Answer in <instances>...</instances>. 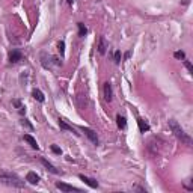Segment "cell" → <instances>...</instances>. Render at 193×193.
I'll use <instances>...</instances> for the list:
<instances>
[{"label": "cell", "instance_id": "1", "mask_svg": "<svg viewBox=\"0 0 193 193\" xmlns=\"http://www.w3.org/2000/svg\"><path fill=\"white\" fill-rule=\"evenodd\" d=\"M0 182L12 186V187H24V181L15 173L8 172V170H0Z\"/></svg>", "mask_w": 193, "mask_h": 193}, {"label": "cell", "instance_id": "2", "mask_svg": "<svg viewBox=\"0 0 193 193\" xmlns=\"http://www.w3.org/2000/svg\"><path fill=\"white\" fill-rule=\"evenodd\" d=\"M169 128L172 130V133L175 134V137L180 139L182 143H186V145H190V143H192V139L184 133V130L180 127V124H178L175 119H170L169 121Z\"/></svg>", "mask_w": 193, "mask_h": 193}, {"label": "cell", "instance_id": "3", "mask_svg": "<svg viewBox=\"0 0 193 193\" xmlns=\"http://www.w3.org/2000/svg\"><path fill=\"white\" fill-rule=\"evenodd\" d=\"M56 187L59 190H62V192H80V189L74 187V186H69V184H65V182H62V181H57Z\"/></svg>", "mask_w": 193, "mask_h": 193}, {"label": "cell", "instance_id": "4", "mask_svg": "<svg viewBox=\"0 0 193 193\" xmlns=\"http://www.w3.org/2000/svg\"><path fill=\"white\" fill-rule=\"evenodd\" d=\"M81 131L86 134V136L91 139V142H94V143H98V136H97V133L94 131V130H91V128H86V127H83L81 128Z\"/></svg>", "mask_w": 193, "mask_h": 193}, {"label": "cell", "instance_id": "5", "mask_svg": "<svg viewBox=\"0 0 193 193\" xmlns=\"http://www.w3.org/2000/svg\"><path fill=\"white\" fill-rule=\"evenodd\" d=\"M23 59V56H21V53L18 51V50H12L11 53H9V62L11 64H17V62H20Z\"/></svg>", "mask_w": 193, "mask_h": 193}, {"label": "cell", "instance_id": "6", "mask_svg": "<svg viewBox=\"0 0 193 193\" xmlns=\"http://www.w3.org/2000/svg\"><path fill=\"white\" fill-rule=\"evenodd\" d=\"M112 85L107 81V83H104V100L106 101H112Z\"/></svg>", "mask_w": 193, "mask_h": 193}, {"label": "cell", "instance_id": "7", "mask_svg": "<svg viewBox=\"0 0 193 193\" xmlns=\"http://www.w3.org/2000/svg\"><path fill=\"white\" fill-rule=\"evenodd\" d=\"M79 178L81 180V181H85L89 187H92V189H97L98 187V182L95 181L94 178H89V177H85V175H79Z\"/></svg>", "mask_w": 193, "mask_h": 193}, {"label": "cell", "instance_id": "8", "mask_svg": "<svg viewBox=\"0 0 193 193\" xmlns=\"http://www.w3.org/2000/svg\"><path fill=\"white\" fill-rule=\"evenodd\" d=\"M26 181H29L30 184H33V186H35V184H38V182H39V177H38L35 172H29V173L26 175Z\"/></svg>", "mask_w": 193, "mask_h": 193}, {"label": "cell", "instance_id": "9", "mask_svg": "<svg viewBox=\"0 0 193 193\" xmlns=\"http://www.w3.org/2000/svg\"><path fill=\"white\" fill-rule=\"evenodd\" d=\"M41 163H42V164L46 166V169H47V170H50L51 173H59V170H57L56 168H55V166H53V164H51V163L48 161V160H46V159H42V157H41Z\"/></svg>", "mask_w": 193, "mask_h": 193}, {"label": "cell", "instance_id": "10", "mask_svg": "<svg viewBox=\"0 0 193 193\" xmlns=\"http://www.w3.org/2000/svg\"><path fill=\"white\" fill-rule=\"evenodd\" d=\"M59 127H60L62 130H67V131H72L74 134H77V136H79V133H76V130H74V128H72L71 125L67 124V122H65L64 119H59Z\"/></svg>", "mask_w": 193, "mask_h": 193}, {"label": "cell", "instance_id": "11", "mask_svg": "<svg viewBox=\"0 0 193 193\" xmlns=\"http://www.w3.org/2000/svg\"><path fill=\"white\" fill-rule=\"evenodd\" d=\"M24 140L30 145V147L33 148V149H39V147H38V143H36V140H35L33 137L30 136V134H24Z\"/></svg>", "mask_w": 193, "mask_h": 193}, {"label": "cell", "instance_id": "12", "mask_svg": "<svg viewBox=\"0 0 193 193\" xmlns=\"http://www.w3.org/2000/svg\"><path fill=\"white\" fill-rule=\"evenodd\" d=\"M106 48H107L106 39L101 36V38L98 39V53H100V55H104V53H106Z\"/></svg>", "mask_w": 193, "mask_h": 193}, {"label": "cell", "instance_id": "13", "mask_svg": "<svg viewBox=\"0 0 193 193\" xmlns=\"http://www.w3.org/2000/svg\"><path fill=\"white\" fill-rule=\"evenodd\" d=\"M32 95H33V98L35 100H38V101H44V100H46V97H44V94H42V92L39 91V89H35L33 92H32Z\"/></svg>", "mask_w": 193, "mask_h": 193}, {"label": "cell", "instance_id": "14", "mask_svg": "<svg viewBox=\"0 0 193 193\" xmlns=\"http://www.w3.org/2000/svg\"><path fill=\"white\" fill-rule=\"evenodd\" d=\"M137 124H139V128H140V131H142V133H145V131L149 130V125H148L143 119H137Z\"/></svg>", "mask_w": 193, "mask_h": 193}, {"label": "cell", "instance_id": "15", "mask_svg": "<svg viewBox=\"0 0 193 193\" xmlns=\"http://www.w3.org/2000/svg\"><path fill=\"white\" fill-rule=\"evenodd\" d=\"M116 124H118V127H119V128H125V127H127V122H125V118H124V116L118 115V116H116Z\"/></svg>", "mask_w": 193, "mask_h": 193}, {"label": "cell", "instance_id": "16", "mask_svg": "<svg viewBox=\"0 0 193 193\" xmlns=\"http://www.w3.org/2000/svg\"><path fill=\"white\" fill-rule=\"evenodd\" d=\"M77 26H79V35L80 36H85V35L88 33V29H86V26L83 23H79Z\"/></svg>", "mask_w": 193, "mask_h": 193}, {"label": "cell", "instance_id": "17", "mask_svg": "<svg viewBox=\"0 0 193 193\" xmlns=\"http://www.w3.org/2000/svg\"><path fill=\"white\" fill-rule=\"evenodd\" d=\"M12 104H14V106H15V107L18 109V112H20V113H23V112H26V109H24L23 106H21V103L18 101V100H14V101H12Z\"/></svg>", "mask_w": 193, "mask_h": 193}, {"label": "cell", "instance_id": "18", "mask_svg": "<svg viewBox=\"0 0 193 193\" xmlns=\"http://www.w3.org/2000/svg\"><path fill=\"white\" fill-rule=\"evenodd\" d=\"M57 48H59L60 56H64V55H65V42H64V41H60V42L57 44Z\"/></svg>", "mask_w": 193, "mask_h": 193}, {"label": "cell", "instance_id": "19", "mask_svg": "<svg viewBox=\"0 0 193 193\" xmlns=\"http://www.w3.org/2000/svg\"><path fill=\"white\" fill-rule=\"evenodd\" d=\"M21 125H23V127H26V128H29V130H33V125L30 124L27 119H21Z\"/></svg>", "mask_w": 193, "mask_h": 193}, {"label": "cell", "instance_id": "20", "mask_svg": "<svg viewBox=\"0 0 193 193\" xmlns=\"http://www.w3.org/2000/svg\"><path fill=\"white\" fill-rule=\"evenodd\" d=\"M113 59H115V64H119L121 62V51H115Z\"/></svg>", "mask_w": 193, "mask_h": 193}, {"label": "cell", "instance_id": "21", "mask_svg": "<svg viewBox=\"0 0 193 193\" xmlns=\"http://www.w3.org/2000/svg\"><path fill=\"white\" fill-rule=\"evenodd\" d=\"M184 65H186V68L189 69V72H190V74H193V67H192V64H190L189 60H184Z\"/></svg>", "mask_w": 193, "mask_h": 193}, {"label": "cell", "instance_id": "22", "mask_svg": "<svg viewBox=\"0 0 193 193\" xmlns=\"http://www.w3.org/2000/svg\"><path fill=\"white\" fill-rule=\"evenodd\" d=\"M51 151H53L55 154H62V149L59 147H56V145H51Z\"/></svg>", "mask_w": 193, "mask_h": 193}, {"label": "cell", "instance_id": "23", "mask_svg": "<svg viewBox=\"0 0 193 193\" xmlns=\"http://www.w3.org/2000/svg\"><path fill=\"white\" fill-rule=\"evenodd\" d=\"M175 57L177 59H184L186 55H184V51H175Z\"/></svg>", "mask_w": 193, "mask_h": 193}, {"label": "cell", "instance_id": "24", "mask_svg": "<svg viewBox=\"0 0 193 193\" xmlns=\"http://www.w3.org/2000/svg\"><path fill=\"white\" fill-rule=\"evenodd\" d=\"M189 2H190V0H182L181 3H182V5H189Z\"/></svg>", "mask_w": 193, "mask_h": 193}, {"label": "cell", "instance_id": "25", "mask_svg": "<svg viewBox=\"0 0 193 193\" xmlns=\"http://www.w3.org/2000/svg\"><path fill=\"white\" fill-rule=\"evenodd\" d=\"M67 2H68V3H69V5H71V3H72V0H67Z\"/></svg>", "mask_w": 193, "mask_h": 193}]
</instances>
